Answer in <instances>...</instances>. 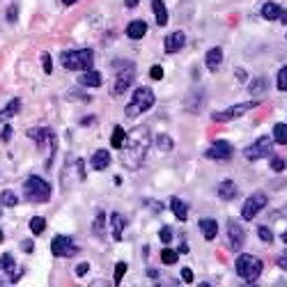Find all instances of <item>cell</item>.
I'll return each mask as SVG.
<instances>
[{
	"label": "cell",
	"mask_w": 287,
	"mask_h": 287,
	"mask_svg": "<svg viewBox=\"0 0 287 287\" xmlns=\"http://www.w3.org/2000/svg\"><path fill=\"white\" fill-rule=\"evenodd\" d=\"M147 147H150V129L147 126H135L133 131H129L122 145V163L129 170H138L145 161Z\"/></svg>",
	"instance_id": "obj_1"
},
{
	"label": "cell",
	"mask_w": 287,
	"mask_h": 287,
	"mask_svg": "<svg viewBox=\"0 0 287 287\" xmlns=\"http://www.w3.org/2000/svg\"><path fill=\"white\" fill-rule=\"evenodd\" d=\"M60 65L69 71H90L94 65V53L92 49L65 51V53H60Z\"/></svg>",
	"instance_id": "obj_2"
},
{
	"label": "cell",
	"mask_w": 287,
	"mask_h": 287,
	"mask_svg": "<svg viewBox=\"0 0 287 287\" xmlns=\"http://www.w3.org/2000/svg\"><path fill=\"white\" fill-rule=\"evenodd\" d=\"M23 195H26L28 202H49L51 198V184L46 179L37 177V175H30V177L23 182Z\"/></svg>",
	"instance_id": "obj_3"
},
{
	"label": "cell",
	"mask_w": 287,
	"mask_h": 287,
	"mask_svg": "<svg viewBox=\"0 0 287 287\" xmlns=\"http://www.w3.org/2000/svg\"><path fill=\"white\" fill-rule=\"evenodd\" d=\"M234 269H237L239 278H244L248 285H253V282H257L264 264H262V260L255 257V255H239L237 262H234Z\"/></svg>",
	"instance_id": "obj_4"
},
{
	"label": "cell",
	"mask_w": 287,
	"mask_h": 287,
	"mask_svg": "<svg viewBox=\"0 0 287 287\" xmlns=\"http://www.w3.org/2000/svg\"><path fill=\"white\" fill-rule=\"evenodd\" d=\"M154 101H157V99H154V92L150 87H138L124 108L126 117H138L140 113H147V110L154 106Z\"/></svg>",
	"instance_id": "obj_5"
},
{
	"label": "cell",
	"mask_w": 287,
	"mask_h": 287,
	"mask_svg": "<svg viewBox=\"0 0 287 287\" xmlns=\"http://www.w3.org/2000/svg\"><path fill=\"white\" fill-rule=\"evenodd\" d=\"M273 152V138H260V140H255L253 145H248L244 150V157L248 161H257V159H264Z\"/></svg>",
	"instance_id": "obj_6"
},
{
	"label": "cell",
	"mask_w": 287,
	"mask_h": 287,
	"mask_svg": "<svg viewBox=\"0 0 287 287\" xmlns=\"http://www.w3.org/2000/svg\"><path fill=\"white\" fill-rule=\"evenodd\" d=\"M264 207H266V195L264 193H253L248 200L244 202V207H241V218H244V221H253Z\"/></svg>",
	"instance_id": "obj_7"
},
{
	"label": "cell",
	"mask_w": 287,
	"mask_h": 287,
	"mask_svg": "<svg viewBox=\"0 0 287 287\" xmlns=\"http://www.w3.org/2000/svg\"><path fill=\"white\" fill-rule=\"evenodd\" d=\"M51 253L55 257H74L78 253V248L74 246V239L65 237V234H58V237L51 241Z\"/></svg>",
	"instance_id": "obj_8"
},
{
	"label": "cell",
	"mask_w": 287,
	"mask_h": 287,
	"mask_svg": "<svg viewBox=\"0 0 287 287\" xmlns=\"http://www.w3.org/2000/svg\"><path fill=\"white\" fill-rule=\"evenodd\" d=\"M253 108H257V101L237 103V106H230L228 110H223V113H216V115H214V122H230V119L241 117L244 113H248V110H253Z\"/></svg>",
	"instance_id": "obj_9"
},
{
	"label": "cell",
	"mask_w": 287,
	"mask_h": 287,
	"mask_svg": "<svg viewBox=\"0 0 287 287\" xmlns=\"http://www.w3.org/2000/svg\"><path fill=\"white\" fill-rule=\"evenodd\" d=\"M205 154L209 159H221V161H228V159L234 154V147L230 145L228 140H216V142H211L209 150H207Z\"/></svg>",
	"instance_id": "obj_10"
},
{
	"label": "cell",
	"mask_w": 287,
	"mask_h": 287,
	"mask_svg": "<svg viewBox=\"0 0 287 287\" xmlns=\"http://www.w3.org/2000/svg\"><path fill=\"white\" fill-rule=\"evenodd\" d=\"M133 81H135V71H133V65H129L126 69H122L117 74V83H115V87H113V94H115V97L124 94Z\"/></svg>",
	"instance_id": "obj_11"
},
{
	"label": "cell",
	"mask_w": 287,
	"mask_h": 287,
	"mask_svg": "<svg viewBox=\"0 0 287 287\" xmlns=\"http://www.w3.org/2000/svg\"><path fill=\"white\" fill-rule=\"evenodd\" d=\"M184 44H186V35L182 30H175V33H170L168 37L163 39V51L166 53H177V51L184 49Z\"/></svg>",
	"instance_id": "obj_12"
},
{
	"label": "cell",
	"mask_w": 287,
	"mask_h": 287,
	"mask_svg": "<svg viewBox=\"0 0 287 287\" xmlns=\"http://www.w3.org/2000/svg\"><path fill=\"white\" fill-rule=\"evenodd\" d=\"M0 269L10 276V282H19V278H21V269L17 266V262L12 260L10 253H5L3 257H0Z\"/></svg>",
	"instance_id": "obj_13"
},
{
	"label": "cell",
	"mask_w": 287,
	"mask_h": 287,
	"mask_svg": "<svg viewBox=\"0 0 287 287\" xmlns=\"http://www.w3.org/2000/svg\"><path fill=\"white\" fill-rule=\"evenodd\" d=\"M228 234H230V246H232V248H241V246H244L246 232H244V228H241L237 221L228 223Z\"/></svg>",
	"instance_id": "obj_14"
},
{
	"label": "cell",
	"mask_w": 287,
	"mask_h": 287,
	"mask_svg": "<svg viewBox=\"0 0 287 287\" xmlns=\"http://www.w3.org/2000/svg\"><path fill=\"white\" fill-rule=\"evenodd\" d=\"M221 62H223V49L221 46H214L205 53V65L209 71H218L221 69Z\"/></svg>",
	"instance_id": "obj_15"
},
{
	"label": "cell",
	"mask_w": 287,
	"mask_h": 287,
	"mask_svg": "<svg viewBox=\"0 0 287 287\" xmlns=\"http://www.w3.org/2000/svg\"><path fill=\"white\" fill-rule=\"evenodd\" d=\"M126 228V218L122 216V214H117V211H113L110 214V230H113V239L115 241H122V232H124Z\"/></svg>",
	"instance_id": "obj_16"
},
{
	"label": "cell",
	"mask_w": 287,
	"mask_h": 287,
	"mask_svg": "<svg viewBox=\"0 0 287 287\" xmlns=\"http://www.w3.org/2000/svg\"><path fill=\"white\" fill-rule=\"evenodd\" d=\"M198 225H200V232H202V237H205L207 241H214V239H216V234H218V223L214 221V218H202Z\"/></svg>",
	"instance_id": "obj_17"
},
{
	"label": "cell",
	"mask_w": 287,
	"mask_h": 287,
	"mask_svg": "<svg viewBox=\"0 0 287 287\" xmlns=\"http://www.w3.org/2000/svg\"><path fill=\"white\" fill-rule=\"evenodd\" d=\"M237 193H239V189L232 179H225V182H221V186H218V198H221V200H234Z\"/></svg>",
	"instance_id": "obj_18"
},
{
	"label": "cell",
	"mask_w": 287,
	"mask_h": 287,
	"mask_svg": "<svg viewBox=\"0 0 287 287\" xmlns=\"http://www.w3.org/2000/svg\"><path fill=\"white\" fill-rule=\"evenodd\" d=\"M110 166V152L108 150H97L92 154V170H106Z\"/></svg>",
	"instance_id": "obj_19"
},
{
	"label": "cell",
	"mask_w": 287,
	"mask_h": 287,
	"mask_svg": "<svg viewBox=\"0 0 287 287\" xmlns=\"http://www.w3.org/2000/svg\"><path fill=\"white\" fill-rule=\"evenodd\" d=\"M147 33V23L140 21V19H135V21H131L129 26H126V35H129V39H142Z\"/></svg>",
	"instance_id": "obj_20"
},
{
	"label": "cell",
	"mask_w": 287,
	"mask_h": 287,
	"mask_svg": "<svg viewBox=\"0 0 287 287\" xmlns=\"http://www.w3.org/2000/svg\"><path fill=\"white\" fill-rule=\"evenodd\" d=\"M266 90H269V78L260 76V78H253V83L248 85V92L250 97H264Z\"/></svg>",
	"instance_id": "obj_21"
},
{
	"label": "cell",
	"mask_w": 287,
	"mask_h": 287,
	"mask_svg": "<svg viewBox=\"0 0 287 287\" xmlns=\"http://www.w3.org/2000/svg\"><path fill=\"white\" fill-rule=\"evenodd\" d=\"M78 83H81L83 87H101L103 78H101V74H99V71L90 69V71H85V74L78 78Z\"/></svg>",
	"instance_id": "obj_22"
},
{
	"label": "cell",
	"mask_w": 287,
	"mask_h": 287,
	"mask_svg": "<svg viewBox=\"0 0 287 287\" xmlns=\"http://www.w3.org/2000/svg\"><path fill=\"white\" fill-rule=\"evenodd\" d=\"M28 138H30V140H35L37 145H44L46 140H53L55 133L51 129H30V131H28Z\"/></svg>",
	"instance_id": "obj_23"
},
{
	"label": "cell",
	"mask_w": 287,
	"mask_h": 287,
	"mask_svg": "<svg viewBox=\"0 0 287 287\" xmlns=\"http://www.w3.org/2000/svg\"><path fill=\"white\" fill-rule=\"evenodd\" d=\"M280 14H282V7L278 5V3H271V0H269V3L262 5V17L269 19V21H278Z\"/></svg>",
	"instance_id": "obj_24"
},
{
	"label": "cell",
	"mask_w": 287,
	"mask_h": 287,
	"mask_svg": "<svg viewBox=\"0 0 287 287\" xmlns=\"http://www.w3.org/2000/svg\"><path fill=\"white\" fill-rule=\"evenodd\" d=\"M152 10L157 17V26H166L168 23V10L163 5V0H152Z\"/></svg>",
	"instance_id": "obj_25"
},
{
	"label": "cell",
	"mask_w": 287,
	"mask_h": 287,
	"mask_svg": "<svg viewBox=\"0 0 287 287\" xmlns=\"http://www.w3.org/2000/svg\"><path fill=\"white\" fill-rule=\"evenodd\" d=\"M170 209H173L177 221H186V218H189V209H186V205L179 200V198H170Z\"/></svg>",
	"instance_id": "obj_26"
},
{
	"label": "cell",
	"mask_w": 287,
	"mask_h": 287,
	"mask_svg": "<svg viewBox=\"0 0 287 287\" xmlns=\"http://www.w3.org/2000/svg\"><path fill=\"white\" fill-rule=\"evenodd\" d=\"M19 110H21V101H19V99H12L5 108L0 110V119H12L14 115H19Z\"/></svg>",
	"instance_id": "obj_27"
},
{
	"label": "cell",
	"mask_w": 287,
	"mask_h": 287,
	"mask_svg": "<svg viewBox=\"0 0 287 287\" xmlns=\"http://www.w3.org/2000/svg\"><path fill=\"white\" fill-rule=\"evenodd\" d=\"M124 138H126V133H124V129L122 126H115L113 129V138H110V147H115V150H122V145H124Z\"/></svg>",
	"instance_id": "obj_28"
},
{
	"label": "cell",
	"mask_w": 287,
	"mask_h": 287,
	"mask_svg": "<svg viewBox=\"0 0 287 287\" xmlns=\"http://www.w3.org/2000/svg\"><path fill=\"white\" fill-rule=\"evenodd\" d=\"M278 145H287V124H276L273 126V135H271Z\"/></svg>",
	"instance_id": "obj_29"
},
{
	"label": "cell",
	"mask_w": 287,
	"mask_h": 287,
	"mask_svg": "<svg viewBox=\"0 0 287 287\" xmlns=\"http://www.w3.org/2000/svg\"><path fill=\"white\" fill-rule=\"evenodd\" d=\"M92 230H94V234H97V237H103V234H106V214H103V211H99V214H97Z\"/></svg>",
	"instance_id": "obj_30"
},
{
	"label": "cell",
	"mask_w": 287,
	"mask_h": 287,
	"mask_svg": "<svg viewBox=\"0 0 287 287\" xmlns=\"http://www.w3.org/2000/svg\"><path fill=\"white\" fill-rule=\"evenodd\" d=\"M177 257H179L177 250H170V248H163V250H161V262H163L166 266H173L175 262H177Z\"/></svg>",
	"instance_id": "obj_31"
},
{
	"label": "cell",
	"mask_w": 287,
	"mask_h": 287,
	"mask_svg": "<svg viewBox=\"0 0 287 287\" xmlns=\"http://www.w3.org/2000/svg\"><path fill=\"white\" fill-rule=\"evenodd\" d=\"M46 230V221L42 216H33L30 218V232L33 234H42Z\"/></svg>",
	"instance_id": "obj_32"
},
{
	"label": "cell",
	"mask_w": 287,
	"mask_h": 287,
	"mask_svg": "<svg viewBox=\"0 0 287 287\" xmlns=\"http://www.w3.org/2000/svg\"><path fill=\"white\" fill-rule=\"evenodd\" d=\"M0 202H3V207H17L19 200H17V195L7 189V191H3V195H0Z\"/></svg>",
	"instance_id": "obj_33"
},
{
	"label": "cell",
	"mask_w": 287,
	"mask_h": 287,
	"mask_svg": "<svg viewBox=\"0 0 287 287\" xmlns=\"http://www.w3.org/2000/svg\"><path fill=\"white\" fill-rule=\"evenodd\" d=\"M257 234H260V239L264 244H273V232H271L266 225H260V228H257Z\"/></svg>",
	"instance_id": "obj_34"
},
{
	"label": "cell",
	"mask_w": 287,
	"mask_h": 287,
	"mask_svg": "<svg viewBox=\"0 0 287 287\" xmlns=\"http://www.w3.org/2000/svg\"><path fill=\"white\" fill-rule=\"evenodd\" d=\"M157 145H159V150H161V152H170V150H173V140H170V138H168V135H166V133H163V135H159Z\"/></svg>",
	"instance_id": "obj_35"
},
{
	"label": "cell",
	"mask_w": 287,
	"mask_h": 287,
	"mask_svg": "<svg viewBox=\"0 0 287 287\" xmlns=\"http://www.w3.org/2000/svg\"><path fill=\"white\" fill-rule=\"evenodd\" d=\"M278 90H282V92H287V67H282L280 71H278V81H276Z\"/></svg>",
	"instance_id": "obj_36"
},
{
	"label": "cell",
	"mask_w": 287,
	"mask_h": 287,
	"mask_svg": "<svg viewBox=\"0 0 287 287\" xmlns=\"http://www.w3.org/2000/svg\"><path fill=\"white\" fill-rule=\"evenodd\" d=\"M126 269H129V266H126V262H119V264L115 266V285H119V282H122V278H124Z\"/></svg>",
	"instance_id": "obj_37"
},
{
	"label": "cell",
	"mask_w": 287,
	"mask_h": 287,
	"mask_svg": "<svg viewBox=\"0 0 287 287\" xmlns=\"http://www.w3.org/2000/svg\"><path fill=\"white\" fill-rule=\"evenodd\" d=\"M159 239H161L163 244H170V241H173V230H170L168 225L161 228V230H159Z\"/></svg>",
	"instance_id": "obj_38"
},
{
	"label": "cell",
	"mask_w": 287,
	"mask_h": 287,
	"mask_svg": "<svg viewBox=\"0 0 287 287\" xmlns=\"http://www.w3.org/2000/svg\"><path fill=\"white\" fill-rule=\"evenodd\" d=\"M271 170H276V173H282L285 170V161L280 157H271Z\"/></svg>",
	"instance_id": "obj_39"
},
{
	"label": "cell",
	"mask_w": 287,
	"mask_h": 287,
	"mask_svg": "<svg viewBox=\"0 0 287 287\" xmlns=\"http://www.w3.org/2000/svg\"><path fill=\"white\" fill-rule=\"evenodd\" d=\"M42 65H44V71H46V74H51V71H53V62H51V55L49 53L42 55Z\"/></svg>",
	"instance_id": "obj_40"
},
{
	"label": "cell",
	"mask_w": 287,
	"mask_h": 287,
	"mask_svg": "<svg viewBox=\"0 0 287 287\" xmlns=\"http://www.w3.org/2000/svg\"><path fill=\"white\" fill-rule=\"evenodd\" d=\"M17 17H19V5H12L10 10H7V21L14 23L17 21Z\"/></svg>",
	"instance_id": "obj_41"
},
{
	"label": "cell",
	"mask_w": 287,
	"mask_h": 287,
	"mask_svg": "<svg viewBox=\"0 0 287 287\" xmlns=\"http://www.w3.org/2000/svg\"><path fill=\"white\" fill-rule=\"evenodd\" d=\"M150 76H152L154 81H161V78H163V69L159 65H154L152 69H150Z\"/></svg>",
	"instance_id": "obj_42"
},
{
	"label": "cell",
	"mask_w": 287,
	"mask_h": 287,
	"mask_svg": "<svg viewBox=\"0 0 287 287\" xmlns=\"http://www.w3.org/2000/svg\"><path fill=\"white\" fill-rule=\"evenodd\" d=\"M276 264L280 266L282 271H287V250H285L282 255H278V257H276Z\"/></svg>",
	"instance_id": "obj_43"
},
{
	"label": "cell",
	"mask_w": 287,
	"mask_h": 287,
	"mask_svg": "<svg viewBox=\"0 0 287 287\" xmlns=\"http://www.w3.org/2000/svg\"><path fill=\"white\" fill-rule=\"evenodd\" d=\"M12 138V126H3V131H0V140H10Z\"/></svg>",
	"instance_id": "obj_44"
},
{
	"label": "cell",
	"mask_w": 287,
	"mask_h": 287,
	"mask_svg": "<svg viewBox=\"0 0 287 287\" xmlns=\"http://www.w3.org/2000/svg\"><path fill=\"white\" fill-rule=\"evenodd\" d=\"M182 280H184V282H193V271H191V269H182Z\"/></svg>",
	"instance_id": "obj_45"
},
{
	"label": "cell",
	"mask_w": 287,
	"mask_h": 287,
	"mask_svg": "<svg viewBox=\"0 0 287 287\" xmlns=\"http://www.w3.org/2000/svg\"><path fill=\"white\" fill-rule=\"evenodd\" d=\"M234 76H237L239 83H244L246 81V69H237V71H234Z\"/></svg>",
	"instance_id": "obj_46"
},
{
	"label": "cell",
	"mask_w": 287,
	"mask_h": 287,
	"mask_svg": "<svg viewBox=\"0 0 287 287\" xmlns=\"http://www.w3.org/2000/svg\"><path fill=\"white\" fill-rule=\"evenodd\" d=\"M87 269H90V266H87V264H81V266H78V269H76V273H78V276H85V273H87Z\"/></svg>",
	"instance_id": "obj_47"
},
{
	"label": "cell",
	"mask_w": 287,
	"mask_h": 287,
	"mask_svg": "<svg viewBox=\"0 0 287 287\" xmlns=\"http://www.w3.org/2000/svg\"><path fill=\"white\" fill-rule=\"evenodd\" d=\"M23 250H26V253H33V241H23Z\"/></svg>",
	"instance_id": "obj_48"
},
{
	"label": "cell",
	"mask_w": 287,
	"mask_h": 287,
	"mask_svg": "<svg viewBox=\"0 0 287 287\" xmlns=\"http://www.w3.org/2000/svg\"><path fill=\"white\" fill-rule=\"evenodd\" d=\"M138 3H140V0H124V5L129 7V10H133V7L138 5Z\"/></svg>",
	"instance_id": "obj_49"
},
{
	"label": "cell",
	"mask_w": 287,
	"mask_h": 287,
	"mask_svg": "<svg viewBox=\"0 0 287 287\" xmlns=\"http://www.w3.org/2000/svg\"><path fill=\"white\" fill-rule=\"evenodd\" d=\"M177 253H189V246H186V244H179V248H177Z\"/></svg>",
	"instance_id": "obj_50"
},
{
	"label": "cell",
	"mask_w": 287,
	"mask_h": 287,
	"mask_svg": "<svg viewBox=\"0 0 287 287\" xmlns=\"http://www.w3.org/2000/svg\"><path fill=\"white\" fill-rule=\"evenodd\" d=\"M278 21H280V23H287V12H282V14H280V19H278Z\"/></svg>",
	"instance_id": "obj_51"
},
{
	"label": "cell",
	"mask_w": 287,
	"mask_h": 287,
	"mask_svg": "<svg viewBox=\"0 0 287 287\" xmlns=\"http://www.w3.org/2000/svg\"><path fill=\"white\" fill-rule=\"evenodd\" d=\"M65 5H74V3H78V0H62Z\"/></svg>",
	"instance_id": "obj_52"
},
{
	"label": "cell",
	"mask_w": 287,
	"mask_h": 287,
	"mask_svg": "<svg viewBox=\"0 0 287 287\" xmlns=\"http://www.w3.org/2000/svg\"><path fill=\"white\" fill-rule=\"evenodd\" d=\"M0 216H3V202H0Z\"/></svg>",
	"instance_id": "obj_53"
},
{
	"label": "cell",
	"mask_w": 287,
	"mask_h": 287,
	"mask_svg": "<svg viewBox=\"0 0 287 287\" xmlns=\"http://www.w3.org/2000/svg\"><path fill=\"white\" fill-rule=\"evenodd\" d=\"M0 241H3V232H0Z\"/></svg>",
	"instance_id": "obj_54"
}]
</instances>
